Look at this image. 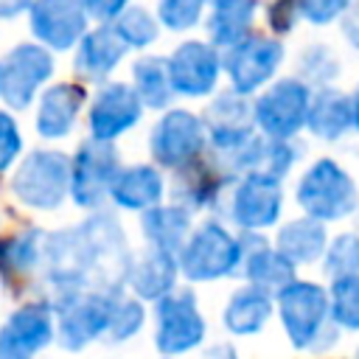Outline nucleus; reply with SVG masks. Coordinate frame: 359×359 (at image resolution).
<instances>
[{"mask_svg": "<svg viewBox=\"0 0 359 359\" xmlns=\"http://www.w3.org/2000/svg\"><path fill=\"white\" fill-rule=\"evenodd\" d=\"M272 247L297 269V266H306V264H314L323 258V252L328 247V230H325V224H320L309 216H300V219H292L278 227Z\"/></svg>", "mask_w": 359, "mask_h": 359, "instance_id": "nucleus-26", "label": "nucleus"}, {"mask_svg": "<svg viewBox=\"0 0 359 359\" xmlns=\"http://www.w3.org/2000/svg\"><path fill=\"white\" fill-rule=\"evenodd\" d=\"M275 314L294 351L323 353L339 339V331L331 323L328 289L317 280L294 278L275 292Z\"/></svg>", "mask_w": 359, "mask_h": 359, "instance_id": "nucleus-2", "label": "nucleus"}, {"mask_svg": "<svg viewBox=\"0 0 359 359\" xmlns=\"http://www.w3.org/2000/svg\"><path fill=\"white\" fill-rule=\"evenodd\" d=\"M328 306L331 323L342 334H359V275L337 278L328 283Z\"/></svg>", "mask_w": 359, "mask_h": 359, "instance_id": "nucleus-32", "label": "nucleus"}, {"mask_svg": "<svg viewBox=\"0 0 359 359\" xmlns=\"http://www.w3.org/2000/svg\"><path fill=\"white\" fill-rule=\"evenodd\" d=\"M205 132L213 146V154L230 151L250 140L255 135V121H252V101L250 95H241L236 90L219 93L208 109H205Z\"/></svg>", "mask_w": 359, "mask_h": 359, "instance_id": "nucleus-17", "label": "nucleus"}, {"mask_svg": "<svg viewBox=\"0 0 359 359\" xmlns=\"http://www.w3.org/2000/svg\"><path fill=\"white\" fill-rule=\"evenodd\" d=\"M79 6L84 8L87 17L107 22V20H115L129 6V0H79Z\"/></svg>", "mask_w": 359, "mask_h": 359, "instance_id": "nucleus-40", "label": "nucleus"}, {"mask_svg": "<svg viewBox=\"0 0 359 359\" xmlns=\"http://www.w3.org/2000/svg\"><path fill=\"white\" fill-rule=\"evenodd\" d=\"M146 325V303H140L132 294H118L115 309H112V320H109V331H107V342L112 345H123L129 339H135Z\"/></svg>", "mask_w": 359, "mask_h": 359, "instance_id": "nucleus-34", "label": "nucleus"}, {"mask_svg": "<svg viewBox=\"0 0 359 359\" xmlns=\"http://www.w3.org/2000/svg\"><path fill=\"white\" fill-rule=\"evenodd\" d=\"M255 11H258V0H210L208 34L213 39V48L227 50L241 39H247Z\"/></svg>", "mask_w": 359, "mask_h": 359, "instance_id": "nucleus-28", "label": "nucleus"}, {"mask_svg": "<svg viewBox=\"0 0 359 359\" xmlns=\"http://www.w3.org/2000/svg\"><path fill=\"white\" fill-rule=\"evenodd\" d=\"M129 294L140 303H157L180 286V264L177 255L146 247L140 255H132L126 275Z\"/></svg>", "mask_w": 359, "mask_h": 359, "instance_id": "nucleus-20", "label": "nucleus"}, {"mask_svg": "<svg viewBox=\"0 0 359 359\" xmlns=\"http://www.w3.org/2000/svg\"><path fill=\"white\" fill-rule=\"evenodd\" d=\"M323 272L328 280L359 275V233H339L328 238L323 252Z\"/></svg>", "mask_w": 359, "mask_h": 359, "instance_id": "nucleus-35", "label": "nucleus"}, {"mask_svg": "<svg viewBox=\"0 0 359 359\" xmlns=\"http://www.w3.org/2000/svg\"><path fill=\"white\" fill-rule=\"evenodd\" d=\"M294 199L303 210V216L328 224L351 216L359 208V191L353 177L334 160L323 157L306 168V174L297 180Z\"/></svg>", "mask_w": 359, "mask_h": 359, "instance_id": "nucleus-5", "label": "nucleus"}, {"mask_svg": "<svg viewBox=\"0 0 359 359\" xmlns=\"http://www.w3.org/2000/svg\"><path fill=\"white\" fill-rule=\"evenodd\" d=\"M11 194L31 210H56L70 196V160L62 151L36 149L11 174Z\"/></svg>", "mask_w": 359, "mask_h": 359, "instance_id": "nucleus-7", "label": "nucleus"}, {"mask_svg": "<svg viewBox=\"0 0 359 359\" xmlns=\"http://www.w3.org/2000/svg\"><path fill=\"white\" fill-rule=\"evenodd\" d=\"M56 342V314L48 297L14 306L0 323V359H36Z\"/></svg>", "mask_w": 359, "mask_h": 359, "instance_id": "nucleus-8", "label": "nucleus"}, {"mask_svg": "<svg viewBox=\"0 0 359 359\" xmlns=\"http://www.w3.org/2000/svg\"><path fill=\"white\" fill-rule=\"evenodd\" d=\"M84 101H87V93L79 84L62 81V84L48 87L39 98V107H36V132L45 140L67 137L79 121Z\"/></svg>", "mask_w": 359, "mask_h": 359, "instance_id": "nucleus-22", "label": "nucleus"}, {"mask_svg": "<svg viewBox=\"0 0 359 359\" xmlns=\"http://www.w3.org/2000/svg\"><path fill=\"white\" fill-rule=\"evenodd\" d=\"M238 275L250 283L258 286L269 294L280 292L286 283H292L294 266L272 247V241H266L258 233H241V269Z\"/></svg>", "mask_w": 359, "mask_h": 359, "instance_id": "nucleus-19", "label": "nucleus"}, {"mask_svg": "<svg viewBox=\"0 0 359 359\" xmlns=\"http://www.w3.org/2000/svg\"><path fill=\"white\" fill-rule=\"evenodd\" d=\"M280 59H283V45L275 36L250 34L247 39H241L238 45L222 53V67L233 90L241 95H250L275 76Z\"/></svg>", "mask_w": 359, "mask_h": 359, "instance_id": "nucleus-14", "label": "nucleus"}, {"mask_svg": "<svg viewBox=\"0 0 359 359\" xmlns=\"http://www.w3.org/2000/svg\"><path fill=\"white\" fill-rule=\"evenodd\" d=\"M205 143H208V132L199 115L188 109H168L160 115V121L151 129L149 151L157 165L185 168L196 163Z\"/></svg>", "mask_w": 359, "mask_h": 359, "instance_id": "nucleus-11", "label": "nucleus"}, {"mask_svg": "<svg viewBox=\"0 0 359 359\" xmlns=\"http://www.w3.org/2000/svg\"><path fill=\"white\" fill-rule=\"evenodd\" d=\"M109 28L115 31V36H118L126 48H146V45H151V42L157 39V34H160L157 20H154L146 8H140V6H126V8L109 22Z\"/></svg>", "mask_w": 359, "mask_h": 359, "instance_id": "nucleus-33", "label": "nucleus"}, {"mask_svg": "<svg viewBox=\"0 0 359 359\" xmlns=\"http://www.w3.org/2000/svg\"><path fill=\"white\" fill-rule=\"evenodd\" d=\"M123 292L79 289L59 300H50L56 314V345L67 353H81L93 342L107 339L115 300Z\"/></svg>", "mask_w": 359, "mask_h": 359, "instance_id": "nucleus-4", "label": "nucleus"}, {"mask_svg": "<svg viewBox=\"0 0 359 359\" xmlns=\"http://www.w3.org/2000/svg\"><path fill=\"white\" fill-rule=\"evenodd\" d=\"M337 73H339L337 70V56L325 45L314 42L306 53H300V76H303L306 84L309 81H317V84L325 87V81H331Z\"/></svg>", "mask_w": 359, "mask_h": 359, "instance_id": "nucleus-37", "label": "nucleus"}, {"mask_svg": "<svg viewBox=\"0 0 359 359\" xmlns=\"http://www.w3.org/2000/svg\"><path fill=\"white\" fill-rule=\"evenodd\" d=\"M168 62V79L171 90L180 95L202 98L216 90L222 76V53L199 39L177 45V50L165 59Z\"/></svg>", "mask_w": 359, "mask_h": 359, "instance_id": "nucleus-15", "label": "nucleus"}, {"mask_svg": "<svg viewBox=\"0 0 359 359\" xmlns=\"http://www.w3.org/2000/svg\"><path fill=\"white\" fill-rule=\"evenodd\" d=\"M180 278L188 283H213L238 275L241 269V236H233L222 222L208 219L191 230L177 252Z\"/></svg>", "mask_w": 359, "mask_h": 359, "instance_id": "nucleus-3", "label": "nucleus"}, {"mask_svg": "<svg viewBox=\"0 0 359 359\" xmlns=\"http://www.w3.org/2000/svg\"><path fill=\"white\" fill-rule=\"evenodd\" d=\"M121 171L118 149L104 140H84L70 160V199L84 210H98Z\"/></svg>", "mask_w": 359, "mask_h": 359, "instance_id": "nucleus-10", "label": "nucleus"}, {"mask_svg": "<svg viewBox=\"0 0 359 359\" xmlns=\"http://www.w3.org/2000/svg\"><path fill=\"white\" fill-rule=\"evenodd\" d=\"M353 359H359V345H356V351H353Z\"/></svg>", "mask_w": 359, "mask_h": 359, "instance_id": "nucleus-45", "label": "nucleus"}, {"mask_svg": "<svg viewBox=\"0 0 359 359\" xmlns=\"http://www.w3.org/2000/svg\"><path fill=\"white\" fill-rule=\"evenodd\" d=\"M165 191L163 174L154 165L146 163H135V165H121V171L115 174L112 185H109V199L123 208V210H149L154 205H160Z\"/></svg>", "mask_w": 359, "mask_h": 359, "instance_id": "nucleus-23", "label": "nucleus"}, {"mask_svg": "<svg viewBox=\"0 0 359 359\" xmlns=\"http://www.w3.org/2000/svg\"><path fill=\"white\" fill-rule=\"evenodd\" d=\"M342 34L353 48H359V3L342 14Z\"/></svg>", "mask_w": 359, "mask_h": 359, "instance_id": "nucleus-41", "label": "nucleus"}, {"mask_svg": "<svg viewBox=\"0 0 359 359\" xmlns=\"http://www.w3.org/2000/svg\"><path fill=\"white\" fill-rule=\"evenodd\" d=\"M177 182H174V205L185 208V210H202L210 208L219 199V188L227 182L222 180L213 168H202V165H185L177 168Z\"/></svg>", "mask_w": 359, "mask_h": 359, "instance_id": "nucleus-30", "label": "nucleus"}, {"mask_svg": "<svg viewBox=\"0 0 359 359\" xmlns=\"http://www.w3.org/2000/svg\"><path fill=\"white\" fill-rule=\"evenodd\" d=\"M34 0H0V17H17L20 11H28Z\"/></svg>", "mask_w": 359, "mask_h": 359, "instance_id": "nucleus-43", "label": "nucleus"}, {"mask_svg": "<svg viewBox=\"0 0 359 359\" xmlns=\"http://www.w3.org/2000/svg\"><path fill=\"white\" fill-rule=\"evenodd\" d=\"M28 20L31 34L48 50H67L87 34V14L79 0H34Z\"/></svg>", "mask_w": 359, "mask_h": 359, "instance_id": "nucleus-18", "label": "nucleus"}, {"mask_svg": "<svg viewBox=\"0 0 359 359\" xmlns=\"http://www.w3.org/2000/svg\"><path fill=\"white\" fill-rule=\"evenodd\" d=\"M126 56V45L115 36V31L109 25L104 28H93L79 39L76 56H73V67L81 79L87 81H104L118 62Z\"/></svg>", "mask_w": 359, "mask_h": 359, "instance_id": "nucleus-24", "label": "nucleus"}, {"mask_svg": "<svg viewBox=\"0 0 359 359\" xmlns=\"http://www.w3.org/2000/svg\"><path fill=\"white\" fill-rule=\"evenodd\" d=\"M283 213V188L278 180L264 174H247L236 182L227 216L241 233H261L278 224Z\"/></svg>", "mask_w": 359, "mask_h": 359, "instance_id": "nucleus-13", "label": "nucleus"}, {"mask_svg": "<svg viewBox=\"0 0 359 359\" xmlns=\"http://www.w3.org/2000/svg\"><path fill=\"white\" fill-rule=\"evenodd\" d=\"M22 151V135L11 112L0 109V171H8Z\"/></svg>", "mask_w": 359, "mask_h": 359, "instance_id": "nucleus-39", "label": "nucleus"}, {"mask_svg": "<svg viewBox=\"0 0 359 359\" xmlns=\"http://www.w3.org/2000/svg\"><path fill=\"white\" fill-rule=\"evenodd\" d=\"M208 339V320L199 309L196 292L177 286L154 303V351L160 359H182L199 351Z\"/></svg>", "mask_w": 359, "mask_h": 359, "instance_id": "nucleus-6", "label": "nucleus"}, {"mask_svg": "<svg viewBox=\"0 0 359 359\" xmlns=\"http://www.w3.org/2000/svg\"><path fill=\"white\" fill-rule=\"evenodd\" d=\"M306 126H309L311 135H317L320 140H339V137L353 126L351 98H348L345 93H339L337 87H320V90L311 95L309 115H306Z\"/></svg>", "mask_w": 359, "mask_h": 359, "instance_id": "nucleus-27", "label": "nucleus"}, {"mask_svg": "<svg viewBox=\"0 0 359 359\" xmlns=\"http://www.w3.org/2000/svg\"><path fill=\"white\" fill-rule=\"evenodd\" d=\"M311 104V90L300 79H280L252 101V121L264 137L292 140L303 126Z\"/></svg>", "mask_w": 359, "mask_h": 359, "instance_id": "nucleus-9", "label": "nucleus"}, {"mask_svg": "<svg viewBox=\"0 0 359 359\" xmlns=\"http://www.w3.org/2000/svg\"><path fill=\"white\" fill-rule=\"evenodd\" d=\"M140 112H143V104H140L137 93L132 90V84H123V81L101 84L98 93L93 95L90 112H87L93 140L112 143L118 135H123L126 129H132L140 121Z\"/></svg>", "mask_w": 359, "mask_h": 359, "instance_id": "nucleus-16", "label": "nucleus"}, {"mask_svg": "<svg viewBox=\"0 0 359 359\" xmlns=\"http://www.w3.org/2000/svg\"><path fill=\"white\" fill-rule=\"evenodd\" d=\"M132 90L137 93L140 104L151 109H165L174 90L168 79V62L163 56H143L132 67Z\"/></svg>", "mask_w": 359, "mask_h": 359, "instance_id": "nucleus-31", "label": "nucleus"}, {"mask_svg": "<svg viewBox=\"0 0 359 359\" xmlns=\"http://www.w3.org/2000/svg\"><path fill=\"white\" fill-rule=\"evenodd\" d=\"M353 6V0H297L294 11L309 20L311 25H325L331 20H337L339 14H345Z\"/></svg>", "mask_w": 359, "mask_h": 359, "instance_id": "nucleus-38", "label": "nucleus"}, {"mask_svg": "<svg viewBox=\"0 0 359 359\" xmlns=\"http://www.w3.org/2000/svg\"><path fill=\"white\" fill-rule=\"evenodd\" d=\"M50 76H53L50 50L34 42H20L0 62V98L11 109H25Z\"/></svg>", "mask_w": 359, "mask_h": 359, "instance_id": "nucleus-12", "label": "nucleus"}, {"mask_svg": "<svg viewBox=\"0 0 359 359\" xmlns=\"http://www.w3.org/2000/svg\"><path fill=\"white\" fill-rule=\"evenodd\" d=\"M272 314H275V294L241 283L230 292L222 309V325L230 337H255L266 328Z\"/></svg>", "mask_w": 359, "mask_h": 359, "instance_id": "nucleus-21", "label": "nucleus"}, {"mask_svg": "<svg viewBox=\"0 0 359 359\" xmlns=\"http://www.w3.org/2000/svg\"><path fill=\"white\" fill-rule=\"evenodd\" d=\"M191 210L168 202V205H154L149 210L140 213V233H143V241L151 247V250H163V252H171L177 255L185 244V238L191 236Z\"/></svg>", "mask_w": 359, "mask_h": 359, "instance_id": "nucleus-25", "label": "nucleus"}, {"mask_svg": "<svg viewBox=\"0 0 359 359\" xmlns=\"http://www.w3.org/2000/svg\"><path fill=\"white\" fill-rule=\"evenodd\" d=\"M208 0H157V22L168 31H188L199 22Z\"/></svg>", "mask_w": 359, "mask_h": 359, "instance_id": "nucleus-36", "label": "nucleus"}, {"mask_svg": "<svg viewBox=\"0 0 359 359\" xmlns=\"http://www.w3.org/2000/svg\"><path fill=\"white\" fill-rule=\"evenodd\" d=\"M202 359H241V356H238L236 345H230V342H213V345H208L202 351Z\"/></svg>", "mask_w": 359, "mask_h": 359, "instance_id": "nucleus-42", "label": "nucleus"}, {"mask_svg": "<svg viewBox=\"0 0 359 359\" xmlns=\"http://www.w3.org/2000/svg\"><path fill=\"white\" fill-rule=\"evenodd\" d=\"M351 109H353V126L359 129V87H356V93L351 98Z\"/></svg>", "mask_w": 359, "mask_h": 359, "instance_id": "nucleus-44", "label": "nucleus"}, {"mask_svg": "<svg viewBox=\"0 0 359 359\" xmlns=\"http://www.w3.org/2000/svg\"><path fill=\"white\" fill-rule=\"evenodd\" d=\"M45 238L48 233L39 227H28L6 238L0 244V272H8L14 278L39 275L45 258Z\"/></svg>", "mask_w": 359, "mask_h": 359, "instance_id": "nucleus-29", "label": "nucleus"}, {"mask_svg": "<svg viewBox=\"0 0 359 359\" xmlns=\"http://www.w3.org/2000/svg\"><path fill=\"white\" fill-rule=\"evenodd\" d=\"M129 264L132 252L118 219L95 210L81 224L48 233L39 278L50 292L48 300H59L79 289L123 292Z\"/></svg>", "mask_w": 359, "mask_h": 359, "instance_id": "nucleus-1", "label": "nucleus"}]
</instances>
